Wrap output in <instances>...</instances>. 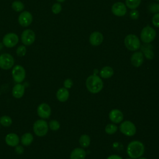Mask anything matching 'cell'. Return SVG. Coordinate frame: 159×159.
Segmentation results:
<instances>
[{"label":"cell","instance_id":"obj_36","mask_svg":"<svg viewBox=\"0 0 159 159\" xmlns=\"http://www.w3.org/2000/svg\"><path fill=\"white\" fill-rule=\"evenodd\" d=\"M24 148L22 146L20 145H17L15 148V152L17 154H22L24 153Z\"/></svg>","mask_w":159,"mask_h":159},{"label":"cell","instance_id":"obj_13","mask_svg":"<svg viewBox=\"0 0 159 159\" xmlns=\"http://www.w3.org/2000/svg\"><path fill=\"white\" fill-rule=\"evenodd\" d=\"M38 116L43 119H47L51 115V108L50 106L47 103H42L37 107Z\"/></svg>","mask_w":159,"mask_h":159},{"label":"cell","instance_id":"obj_42","mask_svg":"<svg viewBox=\"0 0 159 159\" xmlns=\"http://www.w3.org/2000/svg\"><path fill=\"white\" fill-rule=\"evenodd\" d=\"M157 1H158V2H159V0H157Z\"/></svg>","mask_w":159,"mask_h":159},{"label":"cell","instance_id":"obj_28","mask_svg":"<svg viewBox=\"0 0 159 159\" xmlns=\"http://www.w3.org/2000/svg\"><path fill=\"white\" fill-rule=\"evenodd\" d=\"M117 130V127L115 124H108L105 127V132L106 134L112 135L115 134Z\"/></svg>","mask_w":159,"mask_h":159},{"label":"cell","instance_id":"obj_15","mask_svg":"<svg viewBox=\"0 0 159 159\" xmlns=\"http://www.w3.org/2000/svg\"><path fill=\"white\" fill-rule=\"evenodd\" d=\"M130 61L132 65L135 67L140 66L143 62V55L141 52H134L131 57Z\"/></svg>","mask_w":159,"mask_h":159},{"label":"cell","instance_id":"obj_5","mask_svg":"<svg viewBox=\"0 0 159 159\" xmlns=\"http://www.w3.org/2000/svg\"><path fill=\"white\" fill-rule=\"evenodd\" d=\"M156 31L152 27L147 25L143 28L140 33V39L145 43H150L156 37Z\"/></svg>","mask_w":159,"mask_h":159},{"label":"cell","instance_id":"obj_23","mask_svg":"<svg viewBox=\"0 0 159 159\" xmlns=\"http://www.w3.org/2000/svg\"><path fill=\"white\" fill-rule=\"evenodd\" d=\"M34 140V137L31 133L27 132L23 134L20 139L22 144L24 146H28L32 143Z\"/></svg>","mask_w":159,"mask_h":159},{"label":"cell","instance_id":"obj_20","mask_svg":"<svg viewBox=\"0 0 159 159\" xmlns=\"http://www.w3.org/2000/svg\"><path fill=\"white\" fill-rule=\"evenodd\" d=\"M141 50L146 58L148 60H152L153 58L154 53L153 52V47L150 44L145 43L142 45Z\"/></svg>","mask_w":159,"mask_h":159},{"label":"cell","instance_id":"obj_37","mask_svg":"<svg viewBox=\"0 0 159 159\" xmlns=\"http://www.w3.org/2000/svg\"><path fill=\"white\" fill-rule=\"evenodd\" d=\"M106 159H122V158L117 155H111L109 156Z\"/></svg>","mask_w":159,"mask_h":159},{"label":"cell","instance_id":"obj_3","mask_svg":"<svg viewBox=\"0 0 159 159\" xmlns=\"http://www.w3.org/2000/svg\"><path fill=\"white\" fill-rule=\"evenodd\" d=\"M126 48L130 51H136L140 47V41L135 34H129L124 39Z\"/></svg>","mask_w":159,"mask_h":159},{"label":"cell","instance_id":"obj_21","mask_svg":"<svg viewBox=\"0 0 159 159\" xmlns=\"http://www.w3.org/2000/svg\"><path fill=\"white\" fill-rule=\"evenodd\" d=\"M69 96H70L69 91L68 89L65 88H61L58 89L56 94L57 98L60 102L66 101L69 98Z\"/></svg>","mask_w":159,"mask_h":159},{"label":"cell","instance_id":"obj_25","mask_svg":"<svg viewBox=\"0 0 159 159\" xmlns=\"http://www.w3.org/2000/svg\"><path fill=\"white\" fill-rule=\"evenodd\" d=\"M12 9L16 12H22L24 9V4L20 1H14L11 4Z\"/></svg>","mask_w":159,"mask_h":159},{"label":"cell","instance_id":"obj_34","mask_svg":"<svg viewBox=\"0 0 159 159\" xmlns=\"http://www.w3.org/2000/svg\"><path fill=\"white\" fill-rule=\"evenodd\" d=\"M152 24L154 26L159 27V12L156 13L153 15L152 17Z\"/></svg>","mask_w":159,"mask_h":159},{"label":"cell","instance_id":"obj_4","mask_svg":"<svg viewBox=\"0 0 159 159\" xmlns=\"http://www.w3.org/2000/svg\"><path fill=\"white\" fill-rule=\"evenodd\" d=\"M48 124L43 119L35 121L33 125V130L35 134L39 137L45 136L48 130Z\"/></svg>","mask_w":159,"mask_h":159},{"label":"cell","instance_id":"obj_24","mask_svg":"<svg viewBox=\"0 0 159 159\" xmlns=\"http://www.w3.org/2000/svg\"><path fill=\"white\" fill-rule=\"evenodd\" d=\"M79 143L82 148H87L91 143V139L87 134H83L79 139Z\"/></svg>","mask_w":159,"mask_h":159},{"label":"cell","instance_id":"obj_35","mask_svg":"<svg viewBox=\"0 0 159 159\" xmlns=\"http://www.w3.org/2000/svg\"><path fill=\"white\" fill-rule=\"evenodd\" d=\"M63 86H64V88H66V89H70L71 88V86H73V81L70 79V78H68V79H66L65 81H64V83H63Z\"/></svg>","mask_w":159,"mask_h":159},{"label":"cell","instance_id":"obj_38","mask_svg":"<svg viewBox=\"0 0 159 159\" xmlns=\"http://www.w3.org/2000/svg\"><path fill=\"white\" fill-rule=\"evenodd\" d=\"M3 46H4V45H3L2 42H0V50L2 49V48H3Z\"/></svg>","mask_w":159,"mask_h":159},{"label":"cell","instance_id":"obj_31","mask_svg":"<svg viewBox=\"0 0 159 159\" xmlns=\"http://www.w3.org/2000/svg\"><path fill=\"white\" fill-rule=\"evenodd\" d=\"M62 9L61 5L59 2L55 3L52 6V11L54 14H59Z\"/></svg>","mask_w":159,"mask_h":159},{"label":"cell","instance_id":"obj_40","mask_svg":"<svg viewBox=\"0 0 159 159\" xmlns=\"http://www.w3.org/2000/svg\"><path fill=\"white\" fill-rule=\"evenodd\" d=\"M137 159H147V158H145V157H139V158H137Z\"/></svg>","mask_w":159,"mask_h":159},{"label":"cell","instance_id":"obj_33","mask_svg":"<svg viewBox=\"0 0 159 159\" xmlns=\"http://www.w3.org/2000/svg\"><path fill=\"white\" fill-rule=\"evenodd\" d=\"M129 16L132 20H137L139 17V12L136 9H132L129 13Z\"/></svg>","mask_w":159,"mask_h":159},{"label":"cell","instance_id":"obj_18","mask_svg":"<svg viewBox=\"0 0 159 159\" xmlns=\"http://www.w3.org/2000/svg\"><path fill=\"white\" fill-rule=\"evenodd\" d=\"M25 93V87L22 83H17L12 88V96L17 99L21 98Z\"/></svg>","mask_w":159,"mask_h":159},{"label":"cell","instance_id":"obj_27","mask_svg":"<svg viewBox=\"0 0 159 159\" xmlns=\"http://www.w3.org/2000/svg\"><path fill=\"white\" fill-rule=\"evenodd\" d=\"M12 123V119L8 116H3L0 117V124L4 127H9Z\"/></svg>","mask_w":159,"mask_h":159},{"label":"cell","instance_id":"obj_29","mask_svg":"<svg viewBox=\"0 0 159 159\" xmlns=\"http://www.w3.org/2000/svg\"><path fill=\"white\" fill-rule=\"evenodd\" d=\"M60 124L59 123V122L57 120H52L49 122L48 124V127L53 131L57 130L60 129Z\"/></svg>","mask_w":159,"mask_h":159},{"label":"cell","instance_id":"obj_2","mask_svg":"<svg viewBox=\"0 0 159 159\" xmlns=\"http://www.w3.org/2000/svg\"><path fill=\"white\" fill-rule=\"evenodd\" d=\"M86 87L91 93L96 94L102 90L103 81L99 76L96 75H90L86 80Z\"/></svg>","mask_w":159,"mask_h":159},{"label":"cell","instance_id":"obj_8","mask_svg":"<svg viewBox=\"0 0 159 159\" xmlns=\"http://www.w3.org/2000/svg\"><path fill=\"white\" fill-rule=\"evenodd\" d=\"M14 64V57L8 53H4L0 55V68L3 70H9L11 68Z\"/></svg>","mask_w":159,"mask_h":159},{"label":"cell","instance_id":"obj_12","mask_svg":"<svg viewBox=\"0 0 159 159\" xmlns=\"http://www.w3.org/2000/svg\"><path fill=\"white\" fill-rule=\"evenodd\" d=\"M111 11L114 15L118 17H122L125 15L127 12V8L125 4L123 2H117L112 5Z\"/></svg>","mask_w":159,"mask_h":159},{"label":"cell","instance_id":"obj_32","mask_svg":"<svg viewBox=\"0 0 159 159\" xmlns=\"http://www.w3.org/2000/svg\"><path fill=\"white\" fill-rule=\"evenodd\" d=\"M148 11L152 13H158L159 12V4L152 3L148 6Z\"/></svg>","mask_w":159,"mask_h":159},{"label":"cell","instance_id":"obj_39","mask_svg":"<svg viewBox=\"0 0 159 159\" xmlns=\"http://www.w3.org/2000/svg\"><path fill=\"white\" fill-rule=\"evenodd\" d=\"M57 2H64L65 0H56Z\"/></svg>","mask_w":159,"mask_h":159},{"label":"cell","instance_id":"obj_16","mask_svg":"<svg viewBox=\"0 0 159 159\" xmlns=\"http://www.w3.org/2000/svg\"><path fill=\"white\" fill-rule=\"evenodd\" d=\"M103 41V35L99 32H93L89 36V42L93 46H98Z\"/></svg>","mask_w":159,"mask_h":159},{"label":"cell","instance_id":"obj_14","mask_svg":"<svg viewBox=\"0 0 159 159\" xmlns=\"http://www.w3.org/2000/svg\"><path fill=\"white\" fill-rule=\"evenodd\" d=\"M109 117L110 120L114 124H119L123 120L124 115L120 110L114 109L109 112Z\"/></svg>","mask_w":159,"mask_h":159},{"label":"cell","instance_id":"obj_1","mask_svg":"<svg viewBox=\"0 0 159 159\" xmlns=\"http://www.w3.org/2000/svg\"><path fill=\"white\" fill-rule=\"evenodd\" d=\"M126 151L130 158L137 159L143 155L145 152V146L142 142L134 140L128 144Z\"/></svg>","mask_w":159,"mask_h":159},{"label":"cell","instance_id":"obj_22","mask_svg":"<svg viewBox=\"0 0 159 159\" xmlns=\"http://www.w3.org/2000/svg\"><path fill=\"white\" fill-rule=\"evenodd\" d=\"M114 74V70L112 67L106 66H104L99 71L100 76L102 78H111Z\"/></svg>","mask_w":159,"mask_h":159},{"label":"cell","instance_id":"obj_11","mask_svg":"<svg viewBox=\"0 0 159 159\" xmlns=\"http://www.w3.org/2000/svg\"><path fill=\"white\" fill-rule=\"evenodd\" d=\"M33 20V16L32 14L27 11H23L21 12L18 17V22L22 27H28L31 24Z\"/></svg>","mask_w":159,"mask_h":159},{"label":"cell","instance_id":"obj_7","mask_svg":"<svg viewBox=\"0 0 159 159\" xmlns=\"http://www.w3.org/2000/svg\"><path fill=\"white\" fill-rule=\"evenodd\" d=\"M12 76L16 83H21L25 78V70L24 68L20 65H15L12 70Z\"/></svg>","mask_w":159,"mask_h":159},{"label":"cell","instance_id":"obj_6","mask_svg":"<svg viewBox=\"0 0 159 159\" xmlns=\"http://www.w3.org/2000/svg\"><path fill=\"white\" fill-rule=\"evenodd\" d=\"M119 130L122 134L128 137L134 135L137 130L135 124L130 120H125L122 122L120 124Z\"/></svg>","mask_w":159,"mask_h":159},{"label":"cell","instance_id":"obj_17","mask_svg":"<svg viewBox=\"0 0 159 159\" xmlns=\"http://www.w3.org/2000/svg\"><path fill=\"white\" fill-rule=\"evenodd\" d=\"M5 141L7 145L10 147H16L18 145L19 143V136L14 133L8 134L5 138Z\"/></svg>","mask_w":159,"mask_h":159},{"label":"cell","instance_id":"obj_26","mask_svg":"<svg viewBox=\"0 0 159 159\" xmlns=\"http://www.w3.org/2000/svg\"><path fill=\"white\" fill-rule=\"evenodd\" d=\"M141 3V0H125V6L130 9H135Z\"/></svg>","mask_w":159,"mask_h":159},{"label":"cell","instance_id":"obj_41","mask_svg":"<svg viewBox=\"0 0 159 159\" xmlns=\"http://www.w3.org/2000/svg\"><path fill=\"white\" fill-rule=\"evenodd\" d=\"M126 159H133V158H126Z\"/></svg>","mask_w":159,"mask_h":159},{"label":"cell","instance_id":"obj_9","mask_svg":"<svg viewBox=\"0 0 159 159\" xmlns=\"http://www.w3.org/2000/svg\"><path fill=\"white\" fill-rule=\"evenodd\" d=\"M2 43L7 48H12L19 42V36L13 32L6 34L2 38Z\"/></svg>","mask_w":159,"mask_h":159},{"label":"cell","instance_id":"obj_19","mask_svg":"<svg viewBox=\"0 0 159 159\" xmlns=\"http://www.w3.org/2000/svg\"><path fill=\"white\" fill-rule=\"evenodd\" d=\"M86 155V151L82 148H75L73 149L71 153L70 159H85Z\"/></svg>","mask_w":159,"mask_h":159},{"label":"cell","instance_id":"obj_10","mask_svg":"<svg viewBox=\"0 0 159 159\" xmlns=\"http://www.w3.org/2000/svg\"><path fill=\"white\" fill-rule=\"evenodd\" d=\"M20 39L25 46H29L35 42V34L31 29H25L22 32Z\"/></svg>","mask_w":159,"mask_h":159},{"label":"cell","instance_id":"obj_30","mask_svg":"<svg viewBox=\"0 0 159 159\" xmlns=\"http://www.w3.org/2000/svg\"><path fill=\"white\" fill-rule=\"evenodd\" d=\"M27 52V48L24 45L19 46L16 49V54L18 57H24Z\"/></svg>","mask_w":159,"mask_h":159}]
</instances>
